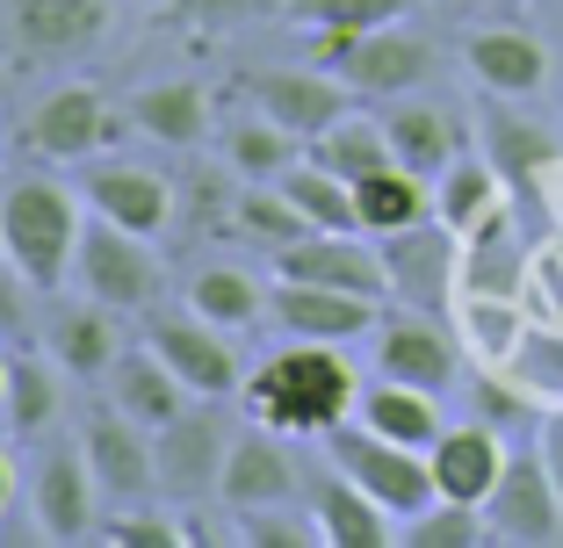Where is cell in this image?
Instances as JSON below:
<instances>
[{
    "label": "cell",
    "mask_w": 563,
    "mask_h": 548,
    "mask_svg": "<svg viewBox=\"0 0 563 548\" xmlns=\"http://www.w3.org/2000/svg\"><path fill=\"white\" fill-rule=\"evenodd\" d=\"M239 404H246L253 426H275V433H289V440H325L332 426L354 418L362 382H354L347 354L332 347V339H289V347H275L261 368H246Z\"/></svg>",
    "instance_id": "cell-1"
},
{
    "label": "cell",
    "mask_w": 563,
    "mask_h": 548,
    "mask_svg": "<svg viewBox=\"0 0 563 548\" xmlns=\"http://www.w3.org/2000/svg\"><path fill=\"white\" fill-rule=\"evenodd\" d=\"M80 202L58 181H15L0 188V253L8 267H22L44 297L73 282V253H80Z\"/></svg>",
    "instance_id": "cell-2"
},
{
    "label": "cell",
    "mask_w": 563,
    "mask_h": 548,
    "mask_svg": "<svg viewBox=\"0 0 563 548\" xmlns=\"http://www.w3.org/2000/svg\"><path fill=\"white\" fill-rule=\"evenodd\" d=\"M311 66H325L332 80H347L368 101H398L433 72V44L412 36L405 22H383V30H311Z\"/></svg>",
    "instance_id": "cell-3"
},
{
    "label": "cell",
    "mask_w": 563,
    "mask_h": 548,
    "mask_svg": "<svg viewBox=\"0 0 563 548\" xmlns=\"http://www.w3.org/2000/svg\"><path fill=\"white\" fill-rule=\"evenodd\" d=\"M73 289L109 303V311H123V317H145V311H159L166 267H159V253H152V238H137V232H123V224L87 210L80 253H73Z\"/></svg>",
    "instance_id": "cell-4"
},
{
    "label": "cell",
    "mask_w": 563,
    "mask_h": 548,
    "mask_svg": "<svg viewBox=\"0 0 563 548\" xmlns=\"http://www.w3.org/2000/svg\"><path fill=\"white\" fill-rule=\"evenodd\" d=\"M117 0H0V44L15 66H73L109 44Z\"/></svg>",
    "instance_id": "cell-5"
},
{
    "label": "cell",
    "mask_w": 563,
    "mask_h": 548,
    "mask_svg": "<svg viewBox=\"0 0 563 548\" xmlns=\"http://www.w3.org/2000/svg\"><path fill=\"white\" fill-rule=\"evenodd\" d=\"M325 455H332V469H347V477L362 483L390 519H419L433 499H441V491H433V462H427V455L398 448V440H383V433H368L362 418L332 426L325 433Z\"/></svg>",
    "instance_id": "cell-6"
},
{
    "label": "cell",
    "mask_w": 563,
    "mask_h": 548,
    "mask_svg": "<svg viewBox=\"0 0 563 548\" xmlns=\"http://www.w3.org/2000/svg\"><path fill=\"white\" fill-rule=\"evenodd\" d=\"M224 455H232V426L217 412V398L174 412L159 433H152V469H159V491L166 499H217V477H224Z\"/></svg>",
    "instance_id": "cell-7"
},
{
    "label": "cell",
    "mask_w": 563,
    "mask_h": 548,
    "mask_svg": "<svg viewBox=\"0 0 563 548\" xmlns=\"http://www.w3.org/2000/svg\"><path fill=\"white\" fill-rule=\"evenodd\" d=\"M145 347L159 354L174 376L196 390V398H239V347L224 325H210L202 311H145Z\"/></svg>",
    "instance_id": "cell-8"
},
{
    "label": "cell",
    "mask_w": 563,
    "mask_h": 548,
    "mask_svg": "<svg viewBox=\"0 0 563 548\" xmlns=\"http://www.w3.org/2000/svg\"><path fill=\"white\" fill-rule=\"evenodd\" d=\"M239 94H246L267 123L297 131L303 145H311L318 131H332V123L362 101L347 80H332L325 66H261V72H239Z\"/></svg>",
    "instance_id": "cell-9"
},
{
    "label": "cell",
    "mask_w": 563,
    "mask_h": 548,
    "mask_svg": "<svg viewBox=\"0 0 563 548\" xmlns=\"http://www.w3.org/2000/svg\"><path fill=\"white\" fill-rule=\"evenodd\" d=\"M80 455H87V469H95L101 499L137 505L145 491H159V469H152V426H137L117 398L87 404V418H80Z\"/></svg>",
    "instance_id": "cell-10"
},
{
    "label": "cell",
    "mask_w": 563,
    "mask_h": 548,
    "mask_svg": "<svg viewBox=\"0 0 563 548\" xmlns=\"http://www.w3.org/2000/svg\"><path fill=\"white\" fill-rule=\"evenodd\" d=\"M484 519H492V541H506V548L563 541V491H556V477H549L542 448L534 455H506V477L492 483Z\"/></svg>",
    "instance_id": "cell-11"
},
{
    "label": "cell",
    "mask_w": 563,
    "mask_h": 548,
    "mask_svg": "<svg viewBox=\"0 0 563 548\" xmlns=\"http://www.w3.org/2000/svg\"><path fill=\"white\" fill-rule=\"evenodd\" d=\"M376 376L412 382V390H433L441 398L448 382L463 376V333H448L433 311H390L376 317Z\"/></svg>",
    "instance_id": "cell-12"
},
{
    "label": "cell",
    "mask_w": 563,
    "mask_h": 548,
    "mask_svg": "<svg viewBox=\"0 0 563 548\" xmlns=\"http://www.w3.org/2000/svg\"><path fill=\"white\" fill-rule=\"evenodd\" d=\"M383 246V267H390V297H405L412 311H448V297L463 289V238L448 232L441 216L412 224V232H390L376 238Z\"/></svg>",
    "instance_id": "cell-13"
},
{
    "label": "cell",
    "mask_w": 563,
    "mask_h": 548,
    "mask_svg": "<svg viewBox=\"0 0 563 548\" xmlns=\"http://www.w3.org/2000/svg\"><path fill=\"white\" fill-rule=\"evenodd\" d=\"M275 260V282H318V289H354V297H390V267H383V246L354 232H303L297 246L267 253Z\"/></svg>",
    "instance_id": "cell-14"
},
{
    "label": "cell",
    "mask_w": 563,
    "mask_h": 548,
    "mask_svg": "<svg viewBox=\"0 0 563 548\" xmlns=\"http://www.w3.org/2000/svg\"><path fill=\"white\" fill-rule=\"evenodd\" d=\"M109 137H117V116H109V101H101L95 87H80V80L51 87V94L30 109V123H22V145H30L36 159H51V167H80V159H95Z\"/></svg>",
    "instance_id": "cell-15"
},
{
    "label": "cell",
    "mask_w": 563,
    "mask_h": 548,
    "mask_svg": "<svg viewBox=\"0 0 563 548\" xmlns=\"http://www.w3.org/2000/svg\"><path fill=\"white\" fill-rule=\"evenodd\" d=\"M303 469L289 455V433L253 426L232 433V455H224V477H217V505L224 513H253V505H297Z\"/></svg>",
    "instance_id": "cell-16"
},
{
    "label": "cell",
    "mask_w": 563,
    "mask_h": 548,
    "mask_svg": "<svg viewBox=\"0 0 563 548\" xmlns=\"http://www.w3.org/2000/svg\"><path fill=\"white\" fill-rule=\"evenodd\" d=\"M36 347L73 382H101L117 368V354L131 347V333H123V311H109L95 297H73V303H51V317L36 325Z\"/></svg>",
    "instance_id": "cell-17"
},
{
    "label": "cell",
    "mask_w": 563,
    "mask_h": 548,
    "mask_svg": "<svg viewBox=\"0 0 563 548\" xmlns=\"http://www.w3.org/2000/svg\"><path fill=\"white\" fill-rule=\"evenodd\" d=\"M95 499L101 483L87 469L80 448H51L36 462V483H30V513H36V541H95Z\"/></svg>",
    "instance_id": "cell-18"
},
{
    "label": "cell",
    "mask_w": 563,
    "mask_h": 548,
    "mask_svg": "<svg viewBox=\"0 0 563 548\" xmlns=\"http://www.w3.org/2000/svg\"><path fill=\"white\" fill-rule=\"evenodd\" d=\"M463 66L470 80L492 101H528L549 87V44L534 30H514V22H492V30L463 36Z\"/></svg>",
    "instance_id": "cell-19"
},
{
    "label": "cell",
    "mask_w": 563,
    "mask_h": 548,
    "mask_svg": "<svg viewBox=\"0 0 563 548\" xmlns=\"http://www.w3.org/2000/svg\"><path fill=\"white\" fill-rule=\"evenodd\" d=\"M267 317H275L289 339H332V347H347V339L376 333V297H354V289H318V282H275L267 289Z\"/></svg>",
    "instance_id": "cell-20"
},
{
    "label": "cell",
    "mask_w": 563,
    "mask_h": 548,
    "mask_svg": "<svg viewBox=\"0 0 563 548\" xmlns=\"http://www.w3.org/2000/svg\"><path fill=\"white\" fill-rule=\"evenodd\" d=\"M80 202L95 216H109V224H123V232H137V238H159L166 224H174V188H166V174L131 167V159H101V167H87Z\"/></svg>",
    "instance_id": "cell-21"
},
{
    "label": "cell",
    "mask_w": 563,
    "mask_h": 548,
    "mask_svg": "<svg viewBox=\"0 0 563 548\" xmlns=\"http://www.w3.org/2000/svg\"><path fill=\"white\" fill-rule=\"evenodd\" d=\"M433 462V491L455 505H484L492 483L506 477V440H498L492 418H470V426H441V440L427 448Z\"/></svg>",
    "instance_id": "cell-22"
},
{
    "label": "cell",
    "mask_w": 563,
    "mask_h": 548,
    "mask_svg": "<svg viewBox=\"0 0 563 548\" xmlns=\"http://www.w3.org/2000/svg\"><path fill=\"white\" fill-rule=\"evenodd\" d=\"M303 499H311V513H318V534H325V548H390V541H398L390 513L368 499V491L347 477V469H318V477L303 483Z\"/></svg>",
    "instance_id": "cell-23"
},
{
    "label": "cell",
    "mask_w": 563,
    "mask_h": 548,
    "mask_svg": "<svg viewBox=\"0 0 563 548\" xmlns=\"http://www.w3.org/2000/svg\"><path fill=\"white\" fill-rule=\"evenodd\" d=\"M383 137H390V152H398V167H412L419 181H441L455 159H463V123L448 116V109H433V101H390L383 109Z\"/></svg>",
    "instance_id": "cell-24"
},
{
    "label": "cell",
    "mask_w": 563,
    "mask_h": 548,
    "mask_svg": "<svg viewBox=\"0 0 563 548\" xmlns=\"http://www.w3.org/2000/svg\"><path fill=\"white\" fill-rule=\"evenodd\" d=\"M58 418H66V368L51 361L44 347H15L8 354V404H0V426L15 433V440H44Z\"/></svg>",
    "instance_id": "cell-25"
},
{
    "label": "cell",
    "mask_w": 563,
    "mask_h": 548,
    "mask_svg": "<svg viewBox=\"0 0 563 548\" xmlns=\"http://www.w3.org/2000/svg\"><path fill=\"white\" fill-rule=\"evenodd\" d=\"M101 382H109V398H117L123 412L137 418V426H152V433H159L174 412H188V398H196V390H188V382L174 376V368H166L159 354L145 347V339H131V347L117 354V368H109Z\"/></svg>",
    "instance_id": "cell-26"
},
{
    "label": "cell",
    "mask_w": 563,
    "mask_h": 548,
    "mask_svg": "<svg viewBox=\"0 0 563 548\" xmlns=\"http://www.w3.org/2000/svg\"><path fill=\"white\" fill-rule=\"evenodd\" d=\"M131 131H145L152 145H174V152H196L210 137V94L196 80H152L123 101Z\"/></svg>",
    "instance_id": "cell-27"
},
{
    "label": "cell",
    "mask_w": 563,
    "mask_h": 548,
    "mask_svg": "<svg viewBox=\"0 0 563 548\" xmlns=\"http://www.w3.org/2000/svg\"><path fill=\"white\" fill-rule=\"evenodd\" d=\"M354 418H362L368 433H383V440H398V448H419V455L441 440V404H433V390H412V382H390V376H376L362 390Z\"/></svg>",
    "instance_id": "cell-28"
},
{
    "label": "cell",
    "mask_w": 563,
    "mask_h": 548,
    "mask_svg": "<svg viewBox=\"0 0 563 548\" xmlns=\"http://www.w3.org/2000/svg\"><path fill=\"white\" fill-rule=\"evenodd\" d=\"M354 216H362L368 238H390V232H412L433 216V181H419L412 167H376L354 181Z\"/></svg>",
    "instance_id": "cell-29"
},
{
    "label": "cell",
    "mask_w": 563,
    "mask_h": 548,
    "mask_svg": "<svg viewBox=\"0 0 563 548\" xmlns=\"http://www.w3.org/2000/svg\"><path fill=\"white\" fill-rule=\"evenodd\" d=\"M498 210H506V174H498L492 159H470L463 152V159L433 181V216H441L455 238H470L484 216H498Z\"/></svg>",
    "instance_id": "cell-30"
},
{
    "label": "cell",
    "mask_w": 563,
    "mask_h": 548,
    "mask_svg": "<svg viewBox=\"0 0 563 548\" xmlns=\"http://www.w3.org/2000/svg\"><path fill=\"white\" fill-rule=\"evenodd\" d=\"M303 159L325 174H340V181H362V174L376 167H398V152H390V137H383V116H340L332 131H318L311 145H303Z\"/></svg>",
    "instance_id": "cell-31"
},
{
    "label": "cell",
    "mask_w": 563,
    "mask_h": 548,
    "mask_svg": "<svg viewBox=\"0 0 563 548\" xmlns=\"http://www.w3.org/2000/svg\"><path fill=\"white\" fill-rule=\"evenodd\" d=\"M297 159H303V137L282 131V123H267L261 109L224 131V167H232V181H282Z\"/></svg>",
    "instance_id": "cell-32"
},
{
    "label": "cell",
    "mask_w": 563,
    "mask_h": 548,
    "mask_svg": "<svg viewBox=\"0 0 563 548\" xmlns=\"http://www.w3.org/2000/svg\"><path fill=\"white\" fill-rule=\"evenodd\" d=\"M188 311H202L210 325H224V333H246V325H261L267 317V297L261 282H253L246 267H202V275H188Z\"/></svg>",
    "instance_id": "cell-33"
},
{
    "label": "cell",
    "mask_w": 563,
    "mask_h": 548,
    "mask_svg": "<svg viewBox=\"0 0 563 548\" xmlns=\"http://www.w3.org/2000/svg\"><path fill=\"white\" fill-rule=\"evenodd\" d=\"M303 232H311V216H303L297 202L282 195L275 181H239V202H232V238H253V246L282 253V246H297Z\"/></svg>",
    "instance_id": "cell-34"
},
{
    "label": "cell",
    "mask_w": 563,
    "mask_h": 548,
    "mask_svg": "<svg viewBox=\"0 0 563 548\" xmlns=\"http://www.w3.org/2000/svg\"><path fill=\"white\" fill-rule=\"evenodd\" d=\"M484 152H492V167L506 174V188H534L549 167H556V137L534 131L528 116H492L484 123Z\"/></svg>",
    "instance_id": "cell-35"
},
{
    "label": "cell",
    "mask_w": 563,
    "mask_h": 548,
    "mask_svg": "<svg viewBox=\"0 0 563 548\" xmlns=\"http://www.w3.org/2000/svg\"><path fill=\"white\" fill-rule=\"evenodd\" d=\"M514 282H520V246H514V216L498 210L463 238V289H477V297H514Z\"/></svg>",
    "instance_id": "cell-36"
},
{
    "label": "cell",
    "mask_w": 563,
    "mask_h": 548,
    "mask_svg": "<svg viewBox=\"0 0 563 548\" xmlns=\"http://www.w3.org/2000/svg\"><path fill=\"white\" fill-rule=\"evenodd\" d=\"M282 195L297 202L303 216H311V232H362V216H354V181H340V174L311 167V159H297V167L282 174Z\"/></svg>",
    "instance_id": "cell-37"
},
{
    "label": "cell",
    "mask_w": 563,
    "mask_h": 548,
    "mask_svg": "<svg viewBox=\"0 0 563 548\" xmlns=\"http://www.w3.org/2000/svg\"><path fill=\"white\" fill-rule=\"evenodd\" d=\"M405 548H477L492 541V519H484V505H455V499H433L419 519H405L398 527Z\"/></svg>",
    "instance_id": "cell-38"
},
{
    "label": "cell",
    "mask_w": 563,
    "mask_h": 548,
    "mask_svg": "<svg viewBox=\"0 0 563 548\" xmlns=\"http://www.w3.org/2000/svg\"><path fill=\"white\" fill-rule=\"evenodd\" d=\"M463 339L484 354L492 368H506L520 354V317L506 297H477V289H463Z\"/></svg>",
    "instance_id": "cell-39"
},
{
    "label": "cell",
    "mask_w": 563,
    "mask_h": 548,
    "mask_svg": "<svg viewBox=\"0 0 563 548\" xmlns=\"http://www.w3.org/2000/svg\"><path fill=\"white\" fill-rule=\"evenodd\" d=\"M412 0H289L282 15L297 30H383V22H405Z\"/></svg>",
    "instance_id": "cell-40"
},
{
    "label": "cell",
    "mask_w": 563,
    "mask_h": 548,
    "mask_svg": "<svg viewBox=\"0 0 563 548\" xmlns=\"http://www.w3.org/2000/svg\"><path fill=\"white\" fill-rule=\"evenodd\" d=\"M101 548H188V519L174 513H152V505H123L117 519L95 527Z\"/></svg>",
    "instance_id": "cell-41"
},
{
    "label": "cell",
    "mask_w": 563,
    "mask_h": 548,
    "mask_svg": "<svg viewBox=\"0 0 563 548\" xmlns=\"http://www.w3.org/2000/svg\"><path fill=\"white\" fill-rule=\"evenodd\" d=\"M239 519V541L246 548H318V513H289V505H253V513H232Z\"/></svg>",
    "instance_id": "cell-42"
},
{
    "label": "cell",
    "mask_w": 563,
    "mask_h": 548,
    "mask_svg": "<svg viewBox=\"0 0 563 548\" xmlns=\"http://www.w3.org/2000/svg\"><path fill=\"white\" fill-rule=\"evenodd\" d=\"M159 15L188 22V30H232V22H261V15H282L289 0H152Z\"/></svg>",
    "instance_id": "cell-43"
},
{
    "label": "cell",
    "mask_w": 563,
    "mask_h": 548,
    "mask_svg": "<svg viewBox=\"0 0 563 548\" xmlns=\"http://www.w3.org/2000/svg\"><path fill=\"white\" fill-rule=\"evenodd\" d=\"M36 297H44V289H36L22 267L0 260V347H30L36 339Z\"/></svg>",
    "instance_id": "cell-44"
},
{
    "label": "cell",
    "mask_w": 563,
    "mask_h": 548,
    "mask_svg": "<svg viewBox=\"0 0 563 548\" xmlns=\"http://www.w3.org/2000/svg\"><path fill=\"white\" fill-rule=\"evenodd\" d=\"M477 404H484V418H492V426H514V418L528 412L514 390H498V376H484V382H477Z\"/></svg>",
    "instance_id": "cell-45"
},
{
    "label": "cell",
    "mask_w": 563,
    "mask_h": 548,
    "mask_svg": "<svg viewBox=\"0 0 563 548\" xmlns=\"http://www.w3.org/2000/svg\"><path fill=\"white\" fill-rule=\"evenodd\" d=\"M534 448H542L549 477H556V491H563V404H556V412H542V433H534Z\"/></svg>",
    "instance_id": "cell-46"
},
{
    "label": "cell",
    "mask_w": 563,
    "mask_h": 548,
    "mask_svg": "<svg viewBox=\"0 0 563 548\" xmlns=\"http://www.w3.org/2000/svg\"><path fill=\"white\" fill-rule=\"evenodd\" d=\"M8 499H15V462H8V426H0V513H8Z\"/></svg>",
    "instance_id": "cell-47"
},
{
    "label": "cell",
    "mask_w": 563,
    "mask_h": 548,
    "mask_svg": "<svg viewBox=\"0 0 563 548\" xmlns=\"http://www.w3.org/2000/svg\"><path fill=\"white\" fill-rule=\"evenodd\" d=\"M0 404H8V354H0Z\"/></svg>",
    "instance_id": "cell-48"
},
{
    "label": "cell",
    "mask_w": 563,
    "mask_h": 548,
    "mask_svg": "<svg viewBox=\"0 0 563 548\" xmlns=\"http://www.w3.org/2000/svg\"><path fill=\"white\" fill-rule=\"evenodd\" d=\"M463 8H484V0H463Z\"/></svg>",
    "instance_id": "cell-49"
},
{
    "label": "cell",
    "mask_w": 563,
    "mask_h": 548,
    "mask_svg": "<svg viewBox=\"0 0 563 548\" xmlns=\"http://www.w3.org/2000/svg\"><path fill=\"white\" fill-rule=\"evenodd\" d=\"M0 260H8V253H0Z\"/></svg>",
    "instance_id": "cell-50"
}]
</instances>
